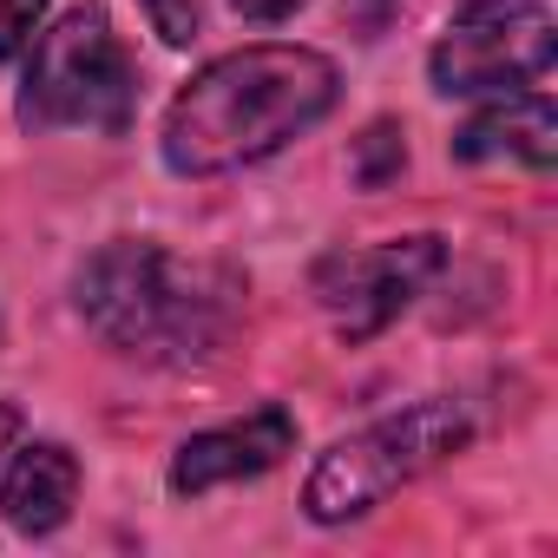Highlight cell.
Returning <instances> with one entry per match:
<instances>
[{
	"label": "cell",
	"instance_id": "obj_6",
	"mask_svg": "<svg viewBox=\"0 0 558 558\" xmlns=\"http://www.w3.org/2000/svg\"><path fill=\"white\" fill-rule=\"evenodd\" d=\"M440 263H447L440 236H395V243H368V250H336L316 263V303L329 310V323L349 342H368L434 283Z\"/></svg>",
	"mask_w": 558,
	"mask_h": 558
},
{
	"label": "cell",
	"instance_id": "obj_11",
	"mask_svg": "<svg viewBox=\"0 0 558 558\" xmlns=\"http://www.w3.org/2000/svg\"><path fill=\"white\" fill-rule=\"evenodd\" d=\"M145 14H151V27H158V40L165 47H191L197 40V0H145Z\"/></svg>",
	"mask_w": 558,
	"mask_h": 558
},
{
	"label": "cell",
	"instance_id": "obj_14",
	"mask_svg": "<svg viewBox=\"0 0 558 558\" xmlns=\"http://www.w3.org/2000/svg\"><path fill=\"white\" fill-rule=\"evenodd\" d=\"M14 434H21V414H14L8 401H0V453H8V447H14Z\"/></svg>",
	"mask_w": 558,
	"mask_h": 558
},
{
	"label": "cell",
	"instance_id": "obj_5",
	"mask_svg": "<svg viewBox=\"0 0 558 558\" xmlns=\"http://www.w3.org/2000/svg\"><path fill=\"white\" fill-rule=\"evenodd\" d=\"M551 14L545 0H466L453 8L434 47V93L480 99V93H525L551 73Z\"/></svg>",
	"mask_w": 558,
	"mask_h": 558
},
{
	"label": "cell",
	"instance_id": "obj_4",
	"mask_svg": "<svg viewBox=\"0 0 558 558\" xmlns=\"http://www.w3.org/2000/svg\"><path fill=\"white\" fill-rule=\"evenodd\" d=\"M138 106V73L132 53L119 47L106 8H73L60 14L27 66L21 86V125L34 132H60V125H86V132H125Z\"/></svg>",
	"mask_w": 558,
	"mask_h": 558
},
{
	"label": "cell",
	"instance_id": "obj_12",
	"mask_svg": "<svg viewBox=\"0 0 558 558\" xmlns=\"http://www.w3.org/2000/svg\"><path fill=\"white\" fill-rule=\"evenodd\" d=\"M47 14V0H0V60H14Z\"/></svg>",
	"mask_w": 558,
	"mask_h": 558
},
{
	"label": "cell",
	"instance_id": "obj_13",
	"mask_svg": "<svg viewBox=\"0 0 558 558\" xmlns=\"http://www.w3.org/2000/svg\"><path fill=\"white\" fill-rule=\"evenodd\" d=\"M230 8H236L243 21H283V14L303 8V0H230Z\"/></svg>",
	"mask_w": 558,
	"mask_h": 558
},
{
	"label": "cell",
	"instance_id": "obj_9",
	"mask_svg": "<svg viewBox=\"0 0 558 558\" xmlns=\"http://www.w3.org/2000/svg\"><path fill=\"white\" fill-rule=\"evenodd\" d=\"M453 158H466V165L519 158L532 171H551V158H558V112H551V99L545 93H506L499 106L466 119V132L453 138Z\"/></svg>",
	"mask_w": 558,
	"mask_h": 558
},
{
	"label": "cell",
	"instance_id": "obj_8",
	"mask_svg": "<svg viewBox=\"0 0 558 558\" xmlns=\"http://www.w3.org/2000/svg\"><path fill=\"white\" fill-rule=\"evenodd\" d=\"M73 499H80V460L60 447V440H34L14 453L8 480H0V512H8L14 532L27 538H47L73 519Z\"/></svg>",
	"mask_w": 558,
	"mask_h": 558
},
{
	"label": "cell",
	"instance_id": "obj_2",
	"mask_svg": "<svg viewBox=\"0 0 558 558\" xmlns=\"http://www.w3.org/2000/svg\"><path fill=\"white\" fill-rule=\"evenodd\" d=\"M73 303L106 349L145 368H197L230 342L243 316V283L223 263H184L158 243L125 236L80 269Z\"/></svg>",
	"mask_w": 558,
	"mask_h": 558
},
{
	"label": "cell",
	"instance_id": "obj_7",
	"mask_svg": "<svg viewBox=\"0 0 558 558\" xmlns=\"http://www.w3.org/2000/svg\"><path fill=\"white\" fill-rule=\"evenodd\" d=\"M296 447V414L290 408H256L230 427H210V434H191L178 453H171V493H210V486H236V480H256L269 473Z\"/></svg>",
	"mask_w": 558,
	"mask_h": 558
},
{
	"label": "cell",
	"instance_id": "obj_10",
	"mask_svg": "<svg viewBox=\"0 0 558 558\" xmlns=\"http://www.w3.org/2000/svg\"><path fill=\"white\" fill-rule=\"evenodd\" d=\"M401 158H408V151H401V132H395V125H375V132L362 138V158H355V178H362V184L375 191V184H388V178L401 171Z\"/></svg>",
	"mask_w": 558,
	"mask_h": 558
},
{
	"label": "cell",
	"instance_id": "obj_3",
	"mask_svg": "<svg viewBox=\"0 0 558 558\" xmlns=\"http://www.w3.org/2000/svg\"><path fill=\"white\" fill-rule=\"evenodd\" d=\"M466 440H473V414L460 401H414L401 414H381V421H368L362 434L336 440L316 460V473L303 486V512L316 525L362 519L388 493H401L421 473H434L440 460H453Z\"/></svg>",
	"mask_w": 558,
	"mask_h": 558
},
{
	"label": "cell",
	"instance_id": "obj_1",
	"mask_svg": "<svg viewBox=\"0 0 558 558\" xmlns=\"http://www.w3.org/2000/svg\"><path fill=\"white\" fill-rule=\"evenodd\" d=\"M342 80L316 47H243L210 60L165 112V165L178 178L243 171L329 119Z\"/></svg>",
	"mask_w": 558,
	"mask_h": 558
}]
</instances>
